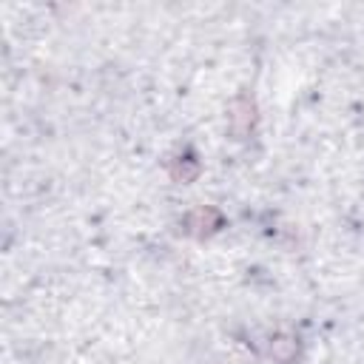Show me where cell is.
<instances>
[{"mask_svg": "<svg viewBox=\"0 0 364 364\" xmlns=\"http://www.w3.org/2000/svg\"><path fill=\"white\" fill-rule=\"evenodd\" d=\"M253 128H256V100L242 91L228 105V131L236 139H247Z\"/></svg>", "mask_w": 364, "mask_h": 364, "instance_id": "cell-1", "label": "cell"}, {"mask_svg": "<svg viewBox=\"0 0 364 364\" xmlns=\"http://www.w3.org/2000/svg\"><path fill=\"white\" fill-rule=\"evenodd\" d=\"M222 222H225V216H222L219 208H213V205H199V208H193V210L185 216L182 225H185V233H188V236L205 239V236L216 233V230L222 228Z\"/></svg>", "mask_w": 364, "mask_h": 364, "instance_id": "cell-2", "label": "cell"}, {"mask_svg": "<svg viewBox=\"0 0 364 364\" xmlns=\"http://www.w3.org/2000/svg\"><path fill=\"white\" fill-rule=\"evenodd\" d=\"M296 355H299V338H296V336H290V333H276V336L270 338V358H273L276 364H290V361H296Z\"/></svg>", "mask_w": 364, "mask_h": 364, "instance_id": "cell-3", "label": "cell"}, {"mask_svg": "<svg viewBox=\"0 0 364 364\" xmlns=\"http://www.w3.org/2000/svg\"><path fill=\"white\" fill-rule=\"evenodd\" d=\"M199 171H202V165H199V159H196L193 154L176 156V159H171V165H168V173H171L173 182H193V179L199 176Z\"/></svg>", "mask_w": 364, "mask_h": 364, "instance_id": "cell-4", "label": "cell"}]
</instances>
